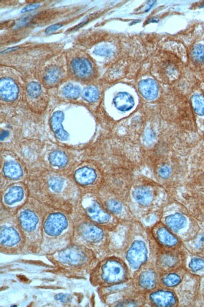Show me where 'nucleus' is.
I'll return each mask as SVG.
<instances>
[{
	"label": "nucleus",
	"instance_id": "7c9ffc66",
	"mask_svg": "<svg viewBox=\"0 0 204 307\" xmlns=\"http://www.w3.org/2000/svg\"><path fill=\"white\" fill-rule=\"evenodd\" d=\"M192 58L197 62H204V46L197 45L194 48L192 52Z\"/></svg>",
	"mask_w": 204,
	"mask_h": 307
},
{
	"label": "nucleus",
	"instance_id": "f704fd0d",
	"mask_svg": "<svg viewBox=\"0 0 204 307\" xmlns=\"http://www.w3.org/2000/svg\"><path fill=\"white\" fill-rule=\"evenodd\" d=\"M108 208L111 212L114 213H119L122 210V206L118 202L114 200H111L107 204Z\"/></svg>",
	"mask_w": 204,
	"mask_h": 307
},
{
	"label": "nucleus",
	"instance_id": "cd10ccee",
	"mask_svg": "<svg viewBox=\"0 0 204 307\" xmlns=\"http://www.w3.org/2000/svg\"><path fill=\"white\" fill-rule=\"evenodd\" d=\"M181 276L175 273L169 274L163 279V282L165 285L168 287L177 286V285L181 284Z\"/></svg>",
	"mask_w": 204,
	"mask_h": 307
},
{
	"label": "nucleus",
	"instance_id": "f257e3e1",
	"mask_svg": "<svg viewBox=\"0 0 204 307\" xmlns=\"http://www.w3.org/2000/svg\"><path fill=\"white\" fill-rule=\"evenodd\" d=\"M125 270L123 266L118 261H108L102 269V278L110 284L121 282L125 278Z\"/></svg>",
	"mask_w": 204,
	"mask_h": 307
},
{
	"label": "nucleus",
	"instance_id": "a878e982",
	"mask_svg": "<svg viewBox=\"0 0 204 307\" xmlns=\"http://www.w3.org/2000/svg\"><path fill=\"white\" fill-rule=\"evenodd\" d=\"M81 94V89L77 85L73 84H67L63 89V95L67 99H76Z\"/></svg>",
	"mask_w": 204,
	"mask_h": 307
},
{
	"label": "nucleus",
	"instance_id": "c85d7f7f",
	"mask_svg": "<svg viewBox=\"0 0 204 307\" xmlns=\"http://www.w3.org/2000/svg\"><path fill=\"white\" fill-rule=\"evenodd\" d=\"M189 268L193 273L198 272L204 269V258H194L191 260L189 263Z\"/></svg>",
	"mask_w": 204,
	"mask_h": 307
},
{
	"label": "nucleus",
	"instance_id": "20e7f679",
	"mask_svg": "<svg viewBox=\"0 0 204 307\" xmlns=\"http://www.w3.org/2000/svg\"><path fill=\"white\" fill-rule=\"evenodd\" d=\"M150 300L155 306L158 307H173L177 304V297L172 291L160 290L150 295Z\"/></svg>",
	"mask_w": 204,
	"mask_h": 307
},
{
	"label": "nucleus",
	"instance_id": "2f4dec72",
	"mask_svg": "<svg viewBox=\"0 0 204 307\" xmlns=\"http://www.w3.org/2000/svg\"><path fill=\"white\" fill-rule=\"evenodd\" d=\"M27 91L32 97H37L41 93V86L37 82H30L27 86Z\"/></svg>",
	"mask_w": 204,
	"mask_h": 307
},
{
	"label": "nucleus",
	"instance_id": "a211bd4d",
	"mask_svg": "<svg viewBox=\"0 0 204 307\" xmlns=\"http://www.w3.org/2000/svg\"><path fill=\"white\" fill-rule=\"evenodd\" d=\"M133 197L138 203L143 205H147L150 204L153 200V195L150 190L143 187L136 188L134 191Z\"/></svg>",
	"mask_w": 204,
	"mask_h": 307
},
{
	"label": "nucleus",
	"instance_id": "0eeeda50",
	"mask_svg": "<svg viewBox=\"0 0 204 307\" xmlns=\"http://www.w3.org/2000/svg\"><path fill=\"white\" fill-rule=\"evenodd\" d=\"M141 94L148 100H153L158 97V86L155 81L151 79L142 80L138 85Z\"/></svg>",
	"mask_w": 204,
	"mask_h": 307
},
{
	"label": "nucleus",
	"instance_id": "6ab92c4d",
	"mask_svg": "<svg viewBox=\"0 0 204 307\" xmlns=\"http://www.w3.org/2000/svg\"><path fill=\"white\" fill-rule=\"evenodd\" d=\"M24 192L20 186H14L10 189L5 196V202L6 204L12 205L21 201L23 198Z\"/></svg>",
	"mask_w": 204,
	"mask_h": 307
},
{
	"label": "nucleus",
	"instance_id": "9d476101",
	"mask_svg": "<svg viewBox=\"0 0 204 307\" xmlns=\"http://www.w3.org/2000/svg\"><path fill=\"white\" fill-rule=\"evenodd\" d=\"M115 107L121 112H128L133 108L134 100L129 93L121 92L114 97L113 100Z\"/></svg>",
	"mask_w": 204,
	"mask_h": 307
},
{
	"label": "nucleus",
	"instance_id": "ea45409f",
	"mask_svg": "<svg viewBox=\"0 0 204 307\" xmlns=\"http://www.w3.org/2000/svg\"><path fill=\"white\" fill-rule=\"evenodd\" d=\"M201 151L198 152V159H197V161H198L199 163H202L203 164L204 167V147L202 148Z\"/></svg>",
	"mask_w": 204,
	"mask_h": 307
},
{
	"label": "nucleus",
	"instance_id": "4c0bfd02",
	"mask_svg": "<svg viewBox=\"0 0 204 307\" xmlns=\"http://www.w3.org/2000/svg\"><path fill=\"white\" fill-rule=\"evenodd\" d=\"M61 27H62V24H55V25H53L48 27L46 30H45V32L47 34L52 33V32L60 29Z\"/></svg>",
	"mask_w": 204,
	"mask_h": 307
},
{
	"label": "nucleus",
	"instance_id": "473e14b6",
	"mask_svg": "<svg viewBox=\"0 0 204 307\" xmlns=\"http://www.w3.org/2000/svg\"><path fill=\"white\" fill-rule=\"evenodd\" d=\"M51 188L55 191H59L63 186V181L59 178H53L49 180Z\"/></svg>",
	"mask_w": 204,
	"mask_h": 307
},
{
	"label": "nucleus",
	"instance_id": "aec40b11",
	"mask_svg": "<svg viewBox=\"0 0 204 307\" xmlns=\"http://www.w3.org/2000/svg\"><path fill=\"white\" fill-rule=\"evenodd\" d=\"M157 282V278L154 272L147 271L141 274L140 277V284L145 289H152L155 288Z\"/></svg>",
	"mask_w": 204,
	"mask_h": 307
},
{
	"label": "nucleus",
	"instance_id": "b1692460",
	"mask_svg": "<svg viewBox=\"0 0 204 307\" xmlns=\"http://www.w3.org/2000/svg\"><path fill=\"white\" fill-rule=\"evenodd\" d=\"M82 97L86 101L90 102V103H93L99 99V91L94 86L87 87L82 91Z\"/></svg>",
	"mask_w": 204,
	"mask_h": 307
},
{
	"label": "nucleus",
	"instance_id": "f8f14e48",
	"mask_svg": "<svg viewBox=\"0 0 204 307\" xmlns=\"http://www.w3.org/2000/svg\"><path fill=\"white\" fill-rule=\"evenodd\" d=\"M168 227L173 231L177 232L185 228L187 224V218L182 213H177L169 215L166 219Z\"/></svg>",
	"mask_w": 204,
	"mask_h": 307
},
{
	"label": "nucleus",
	"instance_id": "412c9836",
	"mask_svg": "<svg viewBox=\"0 0 204 307\" xmlns=\"http://www.w3.org/2000/svg\"><path fill=\"white\" fill-rule=\"evenodd\" d=\"M4 173L7 177L12 179H17L22 176L23 172L21 167L17 163L9 162L4 165Z\"/></svg>",
	"mask_w": 204,
	"mask_h": 307
},
{
	"label": "nucleus",
	"instance_id": "c756f323",
	"mask_svg": "<svg viewBox=\"0 0 204 307\" xmlns=\"http://www.w3.org/2000/svg\"><path fill=\"white\" fill-rule=\"evenodd\" d=\"M94 53L101 57H109L113 54V50L108 45H101L95 48Z\"/></svg>",
	"mask_w": 204,
	"mask_h": 307
},
{
	"label": "nucleus",
	"instance_id": "6e6552de",
	"mask_svg": "<svg viewBox=\"0 0 204 307\" xmlns=\"http://www.w3.org/2000/svg\"><path fill=\"white\" fill-rule=\"evenodd\" d=\"M71 67L74 73L80 78L89 77L92 73V64L85 58L74 59L71 62Z\"/></svg>",
	"mask_w": 204,
	"mask_h": 307
},
{
	"label": "nucleus",
	"instance_id": "c9c22d12",
	"mask_svg": "<svg viewBox=\"0 0 204 307\" xmlns=\"http://www.w3.org/2000/svg\"><path fill=\"white\" fill-rule=\"evenodd\" d=\"M195 247L198 249H204V233L199 234L195 240Z\"/></svg>",
	"mask_w": 204,
	"mask_h": 307
},
{
	"label": "nucleus",
	"instance_id": "39448f33",
	"mask_svg": "<svg viewBox=\"0 0 204 307\" xmlns=\"http://www.w3.org/2000/svg\"><path fill=\"white\" fill-rule=\"evenodd\" d=\"M1 98L6 102H12L19 96V87L14 80L10 78L1 80Z\"/></svg>",
	"mask_w": 204,
	"mask_h": 307
},
{
	"label": "nucleus",
	"instance_id": "4be33fe9",
	"mask_svg": "<svg viewBox=\"0 0 204 307\" xmlns=\"http://www.w3.org/2000/svg\"><path fill=\"white\" fill-rule=\"evenodd\" d=\"M191 106L195 114L204 116V95L195 93L190 100Z\"/></svg>",
	"mask_w": 204,
	"mask_h": 307
},
{
	"label": "nucleus",
	"instance_id": "72a5a7b5",
	"mask_svg": "<svg viewBox=\"0 0 204 307\" xmlns=\"http://www.w3.org/2000/svg\"><path fill=\"white\" fill-rule=\"evenodd\" d=\"M171 173H172V169H171L170 165H162L158 169V175L162 178L170 177Z\"/></svg>",
	"mask_w": 204,
	"mask_h": 307
},
{
	"label": "nucleus",
	"instance_id": "ddd939ff",
	"mask_svg": "<svg viewBox=\"0 0 204 307\" xmlns=\"http://www.w3.org/2000/svg\"><path fill=\"white\" fill-rule=\"evenodd\" d=\"M89 217L99 224H105L110 221V215L101 208L97 204L92 205L87 210Z\"/></svg>",
	"mask_w": 204,
	"mask_h": 307
},
{
	"label": "nucleus",
	"instance_id": "4468645a",
	"mask_svg": "<svg viewBox=\"0 0 204 307\" xmlns=\"http://www.w3.org/2000/svg\"><path fill=\"white\" fill-rule=\"evenodd\" d=\"M96 178V174L93 169L83 167L75 172V179L82 185L92 184Z\"/></svg>",
	"mask_w": 204,
	"mask_h": 307
},
{
	"label": "nucleus",
	"instance_id": "a19ab883",
	"mask_svg": "<svg viewBox=\"0 0 204 307\" xmlns=\"http://www.w3.org/2000/svg\"><path fill=\"white\" fill-rule=\"evenodd\" d=\"M8 134H9V133H8V131H6V130H3V131L1 133V140L3 141V139L6 138V137H7L8 136Z\"/></svg>",
	"mask_w": 204,
	"mask_h": 307
},
{
	"label": "nucleus",
	"instance_id": "bb28decb",
	"mask_svg": "<svg viewBox=\"0 0 204 307\" xmlns=\"http://www.w3.org/2000/svg\"><path fill=\"white\" fill-rule=\"evenodd\" d=\"M179 257L172 254H165L160 258V263L163 266L168 267V268L175 267L179 263Z\"/></svg>",
	"mask_w": 204,
	"mask_h": 307
},
{
	"label": "nucleus",
	"instance_id": "9b49d317",
	"mask_svg": "<svg viewBox=\"0 0 204 307\" xmlns=\"http://www.w3.org/2000/svg\"><path fill=\"white\" fill-rule=\"evenodd\" d=\"M81 233L84 239L91 243H97L103 237V232L99 228L90 224L82 225Z\"/></svg>",
	"mask_w": 204,
	"mask_h": 307
},
{
	"label": "nucleus",
	"instance_id": "5701e85b",
	"mask_svg": "<svg viewBox=\"0 0 204 307\" xmlns=\"http://www.w3.org/2000/svg\"><path fill=\"white\" fill-rule=\"evenodd\" d=\"M49 161L51 164L57 167L65 166L67 163L66 154L60 151L52 152L49 156Z\"/></svg>",
	"mask_w": 204,
	"mask_h": 307
},
{
	"label": "nucleus",
	"instance_id": "f03ea898",
	"mask_svg": "<svg viewBox=\"0 0 204 307\" xmlns=\"http://www.w3.org/2000/svg\"><path fill=\"white\" fill-rule=\"evenodd\" d=\"M147 250L145 243L142 241L134 242L128 252L127 260L134 269H138L145 262Z\"/></svg>",
	"mask_w": 204,
	"mask_h": 307
},
{
	"label": "nucleus",
	"instance_id": "f3484780",
	"mask_svg": "<svg viewBox=\"0 0 204 307\" xmlns=\"http://www.w3.org/2000/svg\"><path fill=\"white\" fill-rule=\"evenodd\" d=\"M19 237L16 230L12 227L4 228L1 231L2 245L11 246L19 243Z\"/></svg>",
	"mask_w": 204,
	"mask_h": 307
},
{
	"label": "nucleus",
	"instance_id": "2eb2a0df",
	"mask_svg": "<svg viewBox=\"0 0 204 307\" xmlns=\"http://www.w3.org/2000/svg\"><path fill=\"white\" fill-rule=\"evenodd\" d=\"M21 227L26 231L30 232L35 229L38 223L37 217L29 210L24 211L19 216Z\"/></svg>",
	"mask_w": 204,
	"mask_h": 307
},
{
	"label": "nucleus",
	"instance_id": "58836bf2",
	"mask_svg": "<svg viewBox=\"0 0 204 307\" xmlns=\"http://www.w3.org/2000/svg\"><path fill=\"white\" fill-rule=\"evenodd\" d=\"M39 6H40L39 4H31V5H28L26 6V7L24 8L23 9L21 10V13H25L29 12V11L37 9V8L39 7Z\"/></svg>",
	"mask_w": 204,
	"mask_h": 307
},
{
	"label": "nucleus",
	"instance_id": "1a4fd4ad",
	"mask_svg": "<svg viewBox=\"0 0 204 307\" xmlns=\"http://www.w3.org/2000/svg\"><path fill=\"white\" fill-rule=\"evenodd\" d=\"M64 114L60 111L54 113L51 118V126L56 136L60 141H67L69 135L62 127V122L64 121Z\"/></svg>",
	"mask_w": 204,
	"mask_h": 307
},
{
	"label": "nucleus",
	"instance_id": "7ed1b4c3",
	"mask_svg": "<svg viewBox=\"0 0 204 307\" xmlns=\"http://www.w3.org/2000/svg\"><path fill=\"white\" fill-rule=\"evenodd\" d=\"M66 217L61 213H54L49 215L44 224L45 232L49 236H56L60 234L67 227Z\"/></svg>",
	"mask_w": 204,
	"mask_h": 307
},
{
	"label": "nucleus",
	"instance_id": "e433bc0d",
	"mask_svg": "<svg viewBox=\"0 0 204 307\" xmlns=\"http://www.w3.org/2000/svg\"><path fill=\"white\" fill-rule=\"evenodd\" d=\"M56 299L62 302H69L71 300V297L66 294H58L56 296Z\"/></svg>",
	"mask_w": 204,
	"mask_h": 307
},
{
	"label": "nucleus",
	"instance_id": "423d86ee",
	"mask_svg": "<svg viewBox=\"0 0 204 307\" xmlns=\"http://www.w3.org/2000/svg\"><path fill=\"white\" fill-rule=\"evenodd\" d=\"M60 260L71 265H79L86 261V256L82 250L70 248L63 250L59 254Z\"/></svg>",
	"mask_w": 204,
	"mask_h": 307
},
{
	"label": "nucleus",
	"instance_id": "dca6fc26",
	"mask_svg": "<svg viewBox=\"0 0 204 307\" xmlns=\"http://www.w3.org/2000/svg\"><path fill=\"white\" fill-rule=\"evenodd\" d=\"M158 239L163 245L167 247H174L179 244V239L166 228H160L157 232Z\"/></svg>",
	"mask_w": 204,
	"mask_h": 307
},
{
	"label": "nucleus",
	"instance_id": "393cba45",
	"mask_svg": "<svg viewBox=\"0 0 204 307\" xmlns=\"http://www.w3.org/2000/svg\"><path fill=\"white\" fill-rule=\"evenodd\" d=\"M60 71L58 67H53L48 69L45 74L44 80L48 84H53L59 80Z\"/></svg>",
	"mask_w": 204,
	"mask_h": 307
}]
</instances>
